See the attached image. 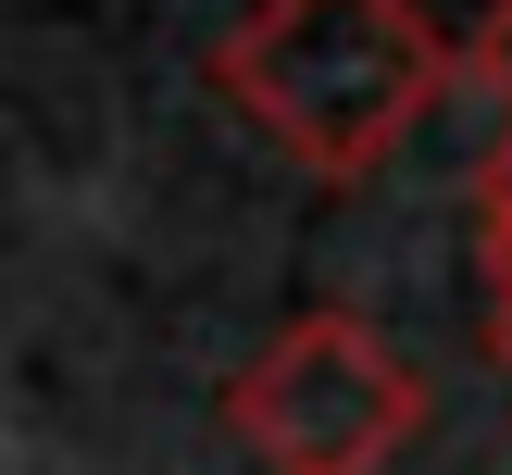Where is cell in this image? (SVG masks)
<instances>
[{
  "instance_id": "6da1fadb",
  "label": "cell",
  "mask_w": 512,
  "mask_h": 475,
  "mask_svg": "<svg viewBox=\"0 0 512 475\" xmlns=\"http://www.w3.org/2000/svg\"><path fill=\"white\" fill-rule=\"evenodd\" d=\"M463 50L413 13V0H250L225 25L213 75L275 150H300L313 175H363L400 150V125L450 88Z\"/></svg>"
},
{
  "instance_id": "7a4b0ae2",
  "label": "cell",
  "mask_w": 512,
  "mask_h": 475,
  "mask_svg": "<svg viewBox=\"0 0 512 475\" xmlns=\"http://www.w3.org/2000/svg\"><path fill=\"white\" fill-rule=\"evenodd\" d=\"M225 425L250 438L263 475H388L400 438L425 425V388L363 313H300L288 338L238 363Z\"/></svg>"
},
{
  "instance_id": "3957f363",
  "label": "cell",
  "mask_w": 512,
  "mask_h": 475,
  "mask_svg": "<svg viewBox=\"0 0 512 475\" xmlns=\"http://www.w3.org/2000/svg\"><path fill=\"white\" fill-rule=\"evenodd\" d=\"M450 88L475 100V125H488V150H500V138H512V0H500V13L475 25V38H463V63H450Z\"/></svg>"
},
{
  "instance_id": "277c9868",
  "label": "cell",
  "mask_w": 512,
  "mask_h": 475,
  "mask_svg": "<svg viewBox=\"0 0 512 475\" xmlns=\"http://www.w3.org/2000/svg\"><path fill=\"white\" fill-rule=\"evenodd\" d=\"M475 213H488V238H500V263H512V138L475 163Z\"/></svg>"
},
{
  "instance_id": "5b68a950",
  "label": "cell",
  "mask_w": 512,
  "mask_h": 475,
  "mask_svg": "<svg viewBox=\"0 0 512 475\" xmlns=\"http://www.w3.org/2000/svg\"><path fill=\"white\" fill-rule=\"evenodd\" d=\"M488 325H500V363H512V263H500V313Z\"/></svg>"
}]
</instances>
